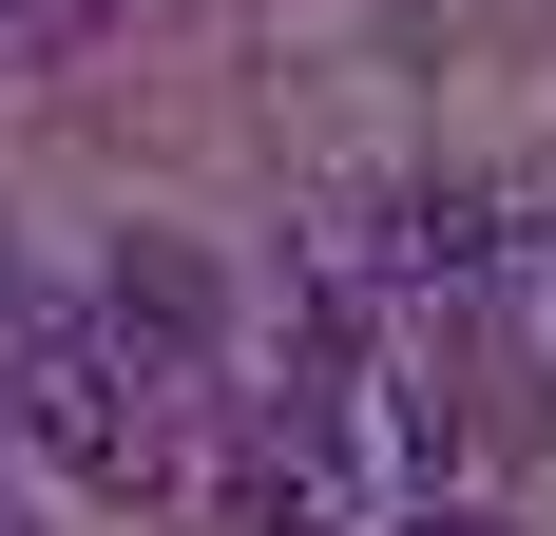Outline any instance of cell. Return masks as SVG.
I'll return each mask as SVG.
<instances>
[{"label": "cell", "mask_w": 556, "mask_h": 536, "mask_svg": "<svg viewBox=\"0 0 556 536\" xmlns=\"http://www.w3.org/2000/svg\"><path fill=\"white\" fill-rule=\"evenodd\" d=\"M0 20H20V0H0Z\"/></svg>", "instance_id": "obj_4"}, {"label": "cell", "mask_w": 556, "mask_h": 536, "mask_svg": "<svg viewBox=\"0 0 556 536\" xmlns=\"http://www.w3.org/2000/svg\"><path fill=\"white\" fill-rule=\"evenodd\" d=\"M0 403H20V441H39L58 480H97V498H135V480L173 460V365H135L115 307H39Z\"/></svg>", "instance_id": "obj_1"}, {"label": "cell", "mask_w": 556, "mask_h": 536, "mask_svg": "<svg viewBox=\"0 0 556 536\" xmlns=\"http://www.w3.org/2000/svg\"><path fill=\"white\" fill-rule=\"evenodd\" d=\"M97 307H115V345H135V365H173V383L212 365V268L173 250V230H135V250H115V288H97Z\"/></svg>", "instance_id": "obj_2"}, {"label": "cell", "mask_w": 556, "mask_h": 536, "mask_svg": "<svg viewBox=\"0 0 556 536\" xmlns=\"http://www.w3.org/2000/svg\"><path fill=\"white\" fill-rule=\"evenodd\" d=\"M384 536H500V518H384Z\"/></svg>", "instance_id": "obj_3"}]
</instances>
